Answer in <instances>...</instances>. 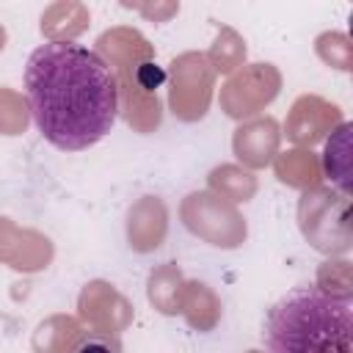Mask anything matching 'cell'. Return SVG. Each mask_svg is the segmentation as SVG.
<instances>
[{
	"label": "cell",
	"instance_id": "1",
	"mask_svg": "<svg viewBox=\"0 0 353 353\" xmlns=\"http://www.w3.org/2000/svg\"><path fill=\"white\" fill-rule=\"evenodd\" d=\"M25 97L36 130L61 152L99 143L119 116L116 74L77 41H47L30 52Z\"/></svg>",
	"mask_w": 353,
	"mask_h": 353
},
{
	"label": "cell",
	"instance_id": "2",
	"mask_svg": "<svg viewBox=\"0 0 353 353\" xmlns=\"http://www.w3.org/2000/svg\"><path fill=\"white\" fill-rule=\"evenodd\" d=\"M268 353H353V303L314 284L284 292L265 314Z\"/></svg>",
	"mask_w": 353,
	"mask_h": 353
},
{
	"label": "cell",
	"instance_id": "3",
	"mask_svg": "<svg viewBox=\"0 0 353 353\" xmlns=\"http://www.w3.org/2000/svg\"><path fill=\"white\" fill-rule=\"evenodd\" d=\"M72 353H119V342L102 334H85Z\"/></svg>",
	"mask_w": 353,
	"mask_h": 353
}]
</instances>
